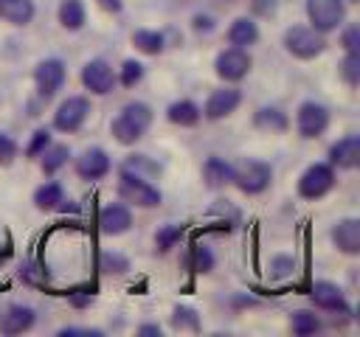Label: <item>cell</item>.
<instances>
[{"instance_id": "9c48e42d", "label": "cell", "mask_w": 360, "mask_h": 337, "mask_svg": "<svg viewBox=\"0 0 360 337\" xmlns=\"http://www.w3.org/2000/svg\"><path fill=\"white\" fill-rule=\"evenodd\" d=\"M65 79H68L65 62L56 59V56L42 59V62L34 67V84H37L39 98H51V95H56V90H62Z\"/></svg>"}, {"instance_id": "52a82bcc", "label": "cell", "mask_w": 360, "mask_h": 337, "mask_svg": "<svg viewBox=\"0 0 360 337\" xmlns=\"http://www.w3.org/2000/svg\"><path fill=\"white\" fill-rule=\"evenodd\" d=\"M250 65H253V59H250V53H248L245 48H225V51H219L217 59H214L217 76H219L222 81H228V84L242 81V79L250 73Z\"/></svg>"}, {"instance_id": "f6af8a7d", "label": "cell", "mask_w": 360, "mask_h": 337, "mask_svg": "<svg viewBox=\"0 0 360 337\" xmlns=\"http://www.w3.org/2000/svg\"><path fill=\"white\" fill-rule=\"evenodd\" d=\"M59 334H62V337H68V334H90V337H93V334H101V331H98V329H73V326H70V329H62Z\"/></svg>"}, {"instance_id": "7c38bea8", "label": "cell", "mask_w": 360, "mask_h": 337, "mask_svg": "<svg viewBox=\"0 0 360 337\" xmlns=\"http://www.w3.org/2000/svg\"><path fill=\"white\" fill-rule=\"evenodd\" d=\"M309 298L318 309L323 312H332V315H349V303H346V295L338 284L332 281H315L312 289H309Z\"/></svg>"}, {"instance_id": "e0dca14e", "label": "cell", "mask_w": 360, "mask_h": 337, "mask_svg": "<svg viewBox=\"0 0 360 337\" xmlns=\"http://www.w3.org/2000/svg\"><path fill=\"white\" fill-rule=\"evenodd\" d=\"M329 236H332V242H335V247L340 253H346V256H357L360 253V219H354V216L340 219L332 227Z\"/></svg>"}, {"instance_id": "83f0119b", "label": "cell", "mask_w": 360, "mask_h": 337, "mask_svg": "<svg viewBox=\"0 0 360 337\" xmlns=\"http://www.w3.org/2000/svg\"><path fill=\"white\" fill-rule=\"evenodd\" d=\"M290 329L298 334V337H309L321 329V317L312 312V309H295L290 315Z\"/></svg>"}, {"instance_id": "5b68a950", "label": "cell", "mask_w": 360, "mask_h": 337, "mask_svg": "<svg viewBox=\"0 0 360 337\" xmlns=\"http://www.w3.org/2000/svg\"><path fill=\"white\" fill-rule=\"evenodd\" d=\"M307 17H309V25L321 34L338 31L346 20V3L343 0H307Z\"/></svg>"}, {"instance_id": "7dc6e473", "label": "cell", "mask_w": 360, "mask_h": 337, "mask_svg": "<svg viewBox=\"0 0 360 337\" xmlns=\"http://www.w3.org/2000/svg\"><path fill=\"white\" fill-rule=\"evenodd\" d=\"M349 3H357V0H349Z\"/></svg>"}, {"instance_id": "74e56055", "label": "cell", "mask_w": 360, "mask_h": 337, "mask_svg": "<svg viewBox=\"0 0 360 337\" xmlns=\"http://www.w3.org/2000/svg\"><path fill=\"white\" fill-rule=\"evenodd\" d=\"M340 45L346 53H360V25H346L340 34Z\"/></svg>"}, {"instance_id": "3957f363", "label": "cell", "mask_w": 360, "mask_h": 337, "mask_svg": "<svg viewBox=\"0 0 360 337\" xmlns=\"http://www.w3.org/2000/svg\"><path fill=\"white\" fill-rule=\"evenodd\" d=\"M284 48L295 59H315L326 51V37L312 25H292L284 31Z\"/></svg>"}, {"instance_id": "e575fe53", "label": "cell", "mask_w": 360, "mask_h": 337, "mask_svg": "<svg viewBox=\"0 0 360 337\" xmlns=\"http://www.w3.org/2000/svg\"><path fill=\"white\" fill-rule=\"evenodd\" d=\"M124 87H135L141 79H143V65L141 62H135V59H127L124 65H121V76H115Z\"/></svg>"}, {"instance_id": "f35d334b", "label": "cell", "mask_w": 360, "mask_h": 337, "mask_svg": "<svg viewBox=\"0 0 360 337\" xmlns=\"http://www.w3.org/2000/svg\"><path fill=\"white\" fill-rule=\"evenodd\" d=\"M14 157H17V143H14V138L6 135V132H0V166H11Z\"/></svg>"}, {"instance_id": "8d00e7d4", "label": "cell", "mask_w": 360, "mask_h": 337, "mask_svg": "<svg viewBox=\"0 0 360 337\" xmlns=\"http://www.w3.org/2000/svg\"><path fill=\"white\" fill-rule=\"evenodd\" d=\"M48 143H51V132H48V129H37V132L31 135L28 146H25V157H39Z\"/></svg>"}, {"instance_id": "bcb514c9", "label": "cell", "mask_w": 360, "mask_h": 337, "mask_svg": "<svg viewBox=\"0 0 360 337\" xmlns=\"http://www.w3.org/2000/svg\"><path fill=\"white\" fill-rule=\"evenodd\" d=\"M90 300H93L90 292H87V295H70V303H73V306H87Z\"/></svg>"}, {"instance_id": "44dd1931", "label": "cell", "mask_w": 360, "mask_h": 337, "mask_svg": "<svg viewBox=\"0 0 360 337\" xmlns=\"http://www.w3.org/2000/svg\"><path fill=\"white\" fill-rule=\"evenodd\" d=\"M34 14H37L34 0H0V20L11 25H28Z\"/></svg>"}, {"instance_id": "9a60e30c", "label": "cell", "mask_w": 360, "mask_h": 337, "mask_svg": "<svg viewBox=\"0 0 360 337\" xmlns=\"http://www.w3.org/2000/svg\"><path fill=\"white\" fill-rule=\"evenodd\" d=\"M129 225H132V213L121 202H110V205H104L98 211V227L107 236H121V233L129 230Z\"/></svg>"}, {"instance_id": "4dcf8cb0", "label": "cell", "mask_w": 360, "mask_h": 337, "mask_svg": "<svg viewBox=\"0 0 360 337\" xmlns=\"http://www.w3.org/2000/svg\"><path fill=\"white\" fill-rule=\"evenodd\" d=\"M180 239H183V225H163L155 233V244H158L160 253H169Z\"/></svg>"}, {"instance_id": "30bf717a", "label": "cell", "mask_w": 360, "mask_h": 337, "mask_svg": "<svg viewBox=\"0 0 360 337\" xmlns=\"http://www.w3.org/2000/svg\"><path fill=\"white\" fill-rule=\"evenodd\" d=\"M326 126H329V110L323 104L304 101L298 107V112H295V129H298L301 138H307V140L309 138H318V135L326 132Z\"/></svg>"}, {"instance_id": "d4e9b609", "label": "cell", "mask_w": 360, "mask_h": 337, "mask_svg": "<svg viewBox=\"0 0 360 337\" xmlns=\"http://www.w3.org/2000/svg\"><path fill=\"white\" fill-rule=\"evenodd\" d=\"M56 14H59V25L68 28V31H79L87 20V11H84L82 0H62Z\"/></svg>"}, {"instance_id": "7bdbcfd3", "label": "cell", "mask_w": 360, "mask_h": 337, "mask_svg": "<svg viewBox=\"0 0 360 337\" xmlns=\"http://www.w3.org/2000/svg\"><path fill=\"white\" fill-rule=\"evenodd\" d=\"M211 28H214V20L211 17H205V14H197L194 17V31H205L208 34Z\"/></svg>"}, {"instance_id": "4316f807", "label": "cell", "mask_w": 360, "mask_h": 337, "mask_svg": "<svg viewBox=\"0 0 360 337\" xmlns=\"http://www.w3.org/2000/svg\"><path fill=\"white\" fill-rule=\"evenodd\" d=\"M65 199V188L59 185V183H53V180H48V183H42L37 191H34V205L39 208V211H56V205Z\"/></svg>"}, {"instance_id": "2e32d148", "label": "cell", "mask_w": 360, "mask_h": 337, "mask_svg": "<svg viewBox=\"0 0 360 337\" xmlns=\"http://www.w3.org/2000/svg\"><path fill=\"white\" fill-rule=\"evenodd\" d=\"M360 163V138L343 135L329 146V166L332 168H354Z\"/></svg>"}, {"instance_id": "f1b7e54d", "label": "cell", "mask_w": 360, "mask_h": 337, "mask_svg": "<svg viewBox=\"0 0 360 337\" xmlns=\"http://www.w3.org/2000/svg\"><path fill=\"white\" fill-rule=\"evenodd\" d=\"M214 264H217V258H214V253H211L208 244H200V242L191 244V250H188V267L194 272H211Z\"/></svg>"}, {"instance_id": "7402d4cb", "label": "cell", "mask_w": 360, "mask_h": 337, "mask_svg": "<svg viewBox=\"0 0 360 337\" xmlns=\"http://www.w3.org/2000/svg\"><path fill=\"white\" fill-rule=\"evenodd\" d=\"M166 118H169L174 126H197L200 118H202V110H200L194 101L180 98V101H172V104H169Z\"/></svg>"}, {"instance_id": "60d3db41", "label": "cell", "mask_w": 360, "mask_h": 337, "mask_svg": "<svg viewBox=\"0 0 360 337\" xmlns=\"http://www.w3.org/2000/svg\"><path fill=\"white\" fill-rule=\"evenodd\" d=\"M250 8L262 17H270V14H276V0H250Z\"/></svg>"}, {"instance_id": "7a4b0ae2", "label": "cell", "mask_w": 360, "mask_h": 337, "mask_svg": "<svg viewBox=\"0 0 360 337\" xmlns=\"http://www.w3.org/2000/svg\"><path fill=\"white\" fill-rule=\"evenodd\" d=\"M118 197L135 208H158L163 202V194L158 191V185H152L146 177L129 168L118 171Z\"/></svg>"}, {"instance_id": "8992f818", "label": "cell", "mask_w": 360, "mask_h": 337, "mask_svg": "<svg viewBox=\"0 0 360 337\" xmlns=\"http://www.w3.org/2000/svg\"><path fill=\"white\" fill-rule=\"evenodd\" d=\"M335 188V168L329 163H312L298 177V197L304 199H321Z\"/></svg>"}, {"instance_id": "484cf974", "label": "cell", "mask_w": 360, "mask_h": 337, "mask_svg": "<svg viewBox=\"0 0 360 337\" xmlns=\"http://www.w3.org/2000/svg\"><path fill=\"white\" fill-rule=\"evenodd\" d=\"M132 45H135L141 53H146V56H158V53L166 48V37H163L160 31H152V28H138V31L132 34Z\"/></svg>"}, {"instance_id": "ac0fdd59", "label": "cell", "mask_w": 360, "mask_h": 337, "mask_svg": "<svg viewBox=\"0 0 360 337\" xmlns=\"http://www.w3.org/2000/svg\"><path fill=\"white\" fill-rule=\"evenodd\" d=\"M37 323V315H34V309L31 306H22V303H14V306H8L3 315H0V334H22V331H28L31 326Z\"/></svg>"}, {"instance_id": "603a6c76", "label": "cell", "mask_w": 360, "mask_h": 337, "mask_svg": "<svg viewBox=\"0 0 360 337\" xmlns=\"http://www.w3.org/2000/svg\"><path fill=\"white\" fill-rule=\"evenodd\" d=\"M253 126L262 129V132H287L290 126V118L278 110V107H259L256 115H253Z\"/></svg>"}, {"instance_id": "b9f144b4", "label": "cell", "mask_w": 360, "mask_h": 337, "mask_svg": "<svg viewBox=\"0 0 360 337\" xmlns=\"http://www.w3.org/2000/svg\"><path fill=\"white\" fill-rule=\"evenodd\" d=\"M138 334H141V337H160L163 329H160L158 323H143V326H138Z\"/></svg>"}, {"instance_id": "d590c367", "label": "cell", "mask_w": 360, "mask_h": 337, "mask_svg": "<svg viewBox=\"0 0 360 337\" xmlns=\"http://www.w3.org/2000/svg\"><path fill=\"white\" fill-rule=\"evenodd\" d=\"M292 272H295V258H292V256H276V258L270 261V278L284 281V278H290Z\"/></svg>"}, {"instance_id": "ba28073f", "label": "cell", "mask_w": 360, "mask_h": 337, "mask_svg": "<svg viewBox=\"0 0 360 337\" xmlns=\"http://www.w3.org/2000/svg\"><path fill=\"white\" fill-rule=\"evenodd\" d=\"M90 115V101L84 95H68L56 112H53V129L59 132H79L82 124L87 121Z\"/></svg>"}, {"instance_id": "f546056e", "label": "cell", "mask_w": 360, "mask_h": 337, "mask_svg": "<svg viewBox=\"0 0 360 337\" xmlns=\"http://www.w3.org/2000/svg\"><path fill=\"white\" fill-rule=\"evenodd\" d=\"M172 329L174 331H200V315L191 306H174L172 309Z\"/></svg>"}, {"instance_id": "d6986e66", "label": "cell", "mask_w": 360, "mask_h": 337, "mask_svg": "<svg viewBox=\"0 0 360 337\" xmlns=\"http://www.w3.org/2000/svg\"><path fill=\"white\" fill-rule=\"evenodd\" d=\"M202 180H205L208 188H222V185H228V183L233 180V166H231L225 157L211 154V157L202 163Z\"/></svg>"}, {"instance_id": "ab89813d", "label": "cell", "mask_w": 360, "mask_h": 337, "mask_svg": "<svg viewBox=\"0 0 360 337\" xmlns=\"http://www.w3.org/2000/svg\"><path fill=\"white\" fill-rule=\"evenodd\" d=\"M20 278H22V281H28V284H42L48 275H45V270H42L37 261H28V264H22V267H20Z\"/></svg>"}, {"instance_id": "1f68e13d", "label": "cell", "mask_w": 360, "mask_h": 337, "mask_svg": "<svg viewBox=\"0 0 360 337\" xmlns=\"http://www.w3.org/2000/svg\"><path fill=\"white\" fill-rule=\"evenodd\" d=\"M98 267L104 272H110V275H121V272L129 270V258L121 256V253H115V250H104L101 258H98Z\"/></svg>"}, {"instance_id": "6da1fadb", "label": "cell", "mask_w": 360, "mask_h": 337, "mask_svg": "<svg viewBox=\"0 0 360 337\" xmlns=\"http://www.w3.org/2000/svg\"><path fill=\"white\" fill-rule=\"evenodd\" d=\"M152 126V107L143 101H129L121 107V112L112 118L110 132L118 143L132 146L135 140H141L146 135V129Z\"/></svg>"}, {"instance_id": "cb8c5ba5", "label": "cell", "mask_w": 360, "mask_h": 337, "mask_svg": "<svg viewBox=\"0 0 360 337\" xmlns=\"http://www.w3.org/2000/svg\"><path fill=\"white\" fill-rule=\"evenodd\" d=\"M68 157H70V149H68L65 143H53V140H51V143L45 146V152L39 154V168H42V174H48V177L56 174V171L68 163Z\"/></svg>"}, {"instance_id": "5bb4252c", "label": "cell", "mask_w": 360, "mask_h": 337, "mask_svg": "<svg viewBox=\"0 0 360 337\" xmlns=\"http://www.w3.org/2000/svg\"><path fill=\"white\" fill-rule=\"evenodd\" d=\"M73 168H76V174H79L82 180H101V177H107V174H110L112 163H110V157H107V152H104V149L90 146V149H84V152L76 157Z\"/></svg>"}, {"instance_id": "836d02e7", "label": "cell", "mask_w": 360, "mask_h": 337, "mask_svg": "<svg viewBox=\"0 0 360 337\" xmlns=\"http://www.w3.org/2000/svg\"><path fill=\"white\" fill-rule=\"evenodd\" d=\"M121 168H129V171H135V174H141V177H146V174H149V177H152V174H160V166L152 163L146 154H129Z\"/></svg>"}, {"instance_id": "ffe728a7", "label": "cell", "mask_w": 360, "mask_h": 337, "mask_svg": "<svg viewBox=\"0 0 360 337\" xmlns=\"http://www.w3.org/2000/svg\"><path fill=\"white\" fill-rule=\"evenodd\" d=\"M228 42H231V48H245L248 51L250 45L259 42V25L250 17H236L228 28Z\"/></svg>"}, {"instance_id": "4fadbf2b", "label": "cell", "mask_w": 360, "mask_h": 337, "mask_svg": "<svg viewBox=\"0 0 360 337\" xmlns=\"http://www.w3.org/2000/svg\"><path fill=\"white\" fill-rule=\"evenodd\" d=\"M242 104V93L236 87H219L208 95L205 107H202V118L208 121H222L228 118L231 112H236V107Z\"/></svg>"}, {"instance_id": "d6a6232c", "label": "cell", "mask_w": 360, "mask_h": 337, "mask_svg": "<svg viewBox=\"0 0 360 337\" xmlns=\"http://www.w3.org/2000/svg\"><path fill=\"white\" fill-rule=\"evenodd\" d=\"M338 70H340V76H343V81L349 87H357V81H360V53H346L340 59Z\"/></svg>"}, {"instance_id": "ee69618b", "label": "cell", "mask_w": 360, "mask_h": 337, "mask_svg": "<svg viewBox=\"0 0 360 337\" xmlns=\"http://www.w3.org/2000/svg\"><path fill=\"white\" fill-rule=\"evenodd\" d=\"M96 3H98V8H104V11H110V14H118V11L124 8L121 0H96Z\"/></svg>"}, {"instance_id": "8fae6325", "label": "cell", "mask_w": 360, "mask_h": 337, "mask_svg": "<svg viewBox=\"0 0 360 337\" xmlns=\"http://www.w3.org/2000/svg\"><path fill=\"white\" fill-rule=\"evenodd\" d=\"M82 84H84V90H90L93 95H107V93H112V87L118 84V79H115L112 67H110L104 59H90V62H84V67H82Z\"/></svg>"}, {"instance_id": "277c9868", "label": "cell", "mask_w": 360, "mask_h": 337, "mask_svg": "<svg viewBox=\"0 0 360 337\" xmlns=\"http://www.w3.org/2000/svg\"><path fill=\"white\" fill-rule=\"evenodd\" d=\"M242 194L256 197L262 191L270 188L273 183V166L264 160H245L239 168H233V180H231Z\"/></svg>"}]
</instances>
